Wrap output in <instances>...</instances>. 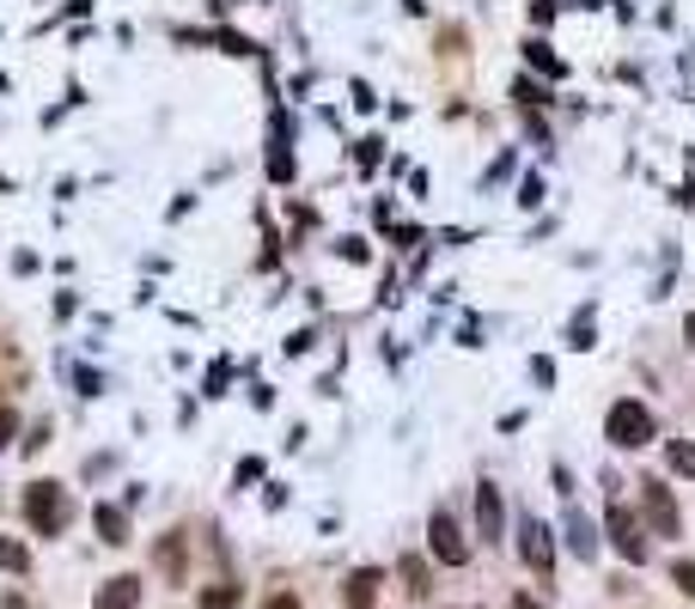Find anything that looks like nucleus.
Here are the masks:
<instances>
[{
  "label": "nucleus",
  "mask_w": 695,
  "mask_h": 609,
  "mask_svg": "<svg viewBox=\"0 0 695 609\" xmlns=\"http://www.w3.org/2000/svg\"><path fill=\"white\" fill-rule=\"evenodd\" d=\"M348 609H372V598H379V567H360V573H348Z\"/></svg>",
  "instance_id": "nucleus-9"
},
{
  "label": "nucleus",
  "mask_w": 695,
  "mask_h": 609,
  "mask_svg": "<svg viewBox=\"0 0 695 609\" xmlns=\"http://www.w3.org/2000/svg\"><path fill=\"white\" fill-rule=\"evenodd\" d=\"M604 524H610V542H616V554H623V561H635V567L647 561V530H640L635 512L610 500V518H604Z\"/></svg>",
  "instance_id": "nucleus-3"
},
{
  "label": "nucleus",
  "mask_w": 695,
  "mask_h": 609,
  "mask_svg": "<svg viewBox=\"0 0 695 609\" xmlns=\"http://www.w3.org/2000/svg\"><path fill=\"white\" fill-rule=\"evenodd\" d=\"M665 463H672L677 475H695V445L689 439H672V445H665Z\"/></svg>",
  "instance_id": "nucleus-14"
},
{
  "label": "nucleus",
  "mask_w": 695,
  "mask_h": 609,
  "mask_svg": "<svg viewBox=\"0 0 695 609\" xmlns=\"http://www.w3.org/2000/svg\"><path fill=\"white\" fill-rule=\"evenodd\" d=\"M92 524H98V542H110V549H123V542H128V512L123 507H98Z\"/></svg>",
  "instance_id": "nucleus-10"
},
{
  "label": "nucleus",
  "mask_w": 695,
  "mask_h": 609,
  "mask_svg": "<svg viewBox=\"0 0 695 609\" xmlns=\"http://www.w3.org/2000/svg\"><path fill=\"white\" fill-rule=\"evenodd\" d=\"M640 494H647V518H653V530H659V537H677V524H684V518H677L672 488H665L659 475H647V482H640Z\"/></svg>",
  "instance_id": "nucleus-5"
},
{
  "label": "nucleus",
  "mask_w": 695,
  "mask_h": 609,
  "mask_svg": "<svg viewBox=\"0 0 695 609\" xmlns=\"http://www.w3.org/2000/svg\"><path fill=\"white\" fill-rule=\"evenodd\" d=\"M512 98H519V104H549V98H544V86H537V80H512Z\"/></svg>",
  "instance_id": "nucleus-20"
},
{
  "label": "nucleus",
  "mask_w": 695,
  "mask_h": 609,
  "mask_svg": "<svg viewBox=\"0 0 695 609\" xmlns=\"http://www.w3.org/2000/svg\"><path fill=\"white\" fill-rule=\"evenodd\" d=\"M379 159H384V140H360V147H354V165H360V171H379Z\"/></svg>",
  "instance_id": "nucleus-16"
},
{
  "label": "nucleus",
  "mask_w": 695,
  "mask_h": 609,
  "mask_svg": "<svg viewBox=\"0 0 695 609\" xmlns=\"http://www.w3.org/2000/svg\"><path fill=\"white\" fill-rule=\"evenodd\" d=\"M672 586L684 591V598H695V561H677L672 567Z\"/></svg>",
  "instance_id": "nucleus-18"
},
{
  "label": "nucleus",
  "mask_w": 695,
  "mask_h": 609,
  "mask_svg": "<svg viewBox=\"0 0 695 609\" xmlns=\"http://www.w3.org/2000/svg\"><path fill=\"white\" fill-rule=\"evenodd\" d=\"M268 177H281V184L293 177V159H287V153H275V159H268Z\"/></svg>",
  "instance_id": "nucleus-23"
},
{
  "label": "nucleus",
  "mask_w": 695,
  "mask_h": 609,
  "mask_svg": "<svg viewBox=\"0 0 695 609\" xmlns=\"http://www.w3.org/2000/svg\"><path fill=\"white\" fill-rule=\"evenodd\" d=\"M568 549L579 554V561H591V554H598V530H591V524H586V518H579V512L568 518Z\"/></svg>",
  "instance_id": "nucleus-12"
},
{
  "label": "nucleus",
  "mask_w": 695,
  "mask_h": 609,
  "mask_svg": "<svg viewBox=\"0 0 695 609\" xmlns=\"http://www.w3.org/2000/svg\"><path fill=\"white\" fill-rule=\"evenodd\" d=\"M428 542H433V561H446V567L470 561V542H463V530H458L452 512H433L428 518Z\"/></svg>",
  "instance_id": "nucleus-4"
},
{
  "label": "nucleus",
  "mask_w": 695,
  "mask_h": 609,
  "mask_svg": "<svg viewBox=\"0 0 695 609\" xmlns=\"http://www.w3.org/2000/svg\"><path fill=\"white\" fill-rule=\"evenodd\" d=\"M25 518H31L37 537H61L68 518H74L68 488H61V482H31V488H25Z\"/></svg>",
  "instance_id": "nucleus-1"
},
{
  "label": "nucleus",
  "mask_w": 695,
  "mask_h": 609,
  "mask_svg": "<svg viewBox=\"0 0 695 609\" xmlns=\"http://www.w3.org/2000/svg\"><path fill=\"white\" fill-rule=\"evenodd\" d=\"M525 61H531L537 73H549V80H561V73H568V61H561L556 49L544 43V37H531V43H525Z\"/></svg>",
  "instance_id": "nucleus-11"
},
{
  "label": "nucleus",
  "mask_w": 695,
  "mask_h": 609,
  "mask_svg": "<svg viewBox=\"0 0 695 609\" xmlns=\"http://www.w3.org/2000/svg\"><path fill=\"white\" fill-rule=\"evenodd\" d=\"M202 609H238V586H208L202 591Z\"/></svg>",
  "instance_id": "nucleus-17"
},
{
  "label": "nucleus",
  "mask_w": 695,
  "mask_h": 609,
  "mask_svg": "<svg viewBox=\"0 0 695 609\" xmlns=\"http://www.w3.org/2000/svg\"><path fill=\"white\" fill-rule=\"evenodd\" d=\"M519 549H525V561H531L537 573L556 567V537H549V524H537V518H525V524H519Z\"/></svg>",
  "instance_id": "nucleus-7"
},
{
  "label": "nucleus",
  "mask_w": 695,
  "mask_h": 609,
  "mask_svg": "<svg viewBox=\"0 0 695 609\" xmlns=\"http://www.w3.org/2000/svg\"><path fill=\"white\" fill-rule=\"evenodd\" d=\"M403 586H409V598H428V561H415V554H403Z\"/></svg>",
  "instance_id": "nucleus-13"
},
{
  "label": "nucleus",
  "mask_w": 695,
  "mask_h": 609,
  "mask_svg": "<svg viewBox=\"0 0 695 609\" xmlns=\"http://www.w3.org/2000/svg\"><path fill=\"white\" fill-rule=\"evenodd\" d=\"M12 439H19V414H12V409H0V451H7Z\"/></svg>",
  "instance_id": "nucleus-21"
},
{
  "label": "nucleus",
  "mask_w": 695,
  "mask_h": 609,
  "mask_svg": "<svg viewBox=\"0 0 695 609\" xmlns=\"http://www.w3.org/2000/svg\"><path fill=\"white\" fill-rule=\"evenodd\" d=\"M0 567H7V573H25V567H31V549L12 542V537H0Z\"/></svg>",
  "instance_id": "nucleus-15"
},
{
  "label": "nucleus",
  "mask_w": 695,
  "mask_h": 609,
  "mask_svg": "<svg viewBox=\"0 0 695 609\" xmlns=\"http://www.w3.org/2000/svg\"><path fill=\"white\" fill-rule=\"evenodd\" d=\"M684 335H689V347H695V317H689V323H684Z\"/></svg>",
  "instance_id": "nucleus-26"
},
{
  "label": "nucleus",
  "mask_w": 695,
  "mask_h": 609,
  "mask_svg": "<svg viewBox=\"0 0 695 609\" xmlns=\"http://www.w3.org/2000/svg\"><path fill=\"white\" fill-rule=\"evenodd\" d=\"M159 567H165V573H177V567H184V542H159Z\"/></svg>",
  "instance_id": "nucleus-19"
},
{
  "label": "nucleus",
  "mask_w": 695,
  "mask_h": 609,
  "mask_svg": "<svg viewBox=\"0 0 695 609\" xmlns=\"http://www.w3.org/2000/svg\"><path fill=\"white\" fill-rule=\"evenodd\" d=\"M476 530H482V542H500V537H507V507H500V488H495V482L476 488Z\"/></svg>",
  "instance_id": "nucleus-6"
},
{
  "label": "nucleus",
  "mask_w": 695,
  "mask_h": 609,
  "mask_svg": "<svg viewBox=\"0 0 695 609\" xmlns=\"http://www.w3.org/2000/svg\"><path fill=\"white\" fill-rule=\"evenodd\" d=\"M263 609H300V598H293V591H281V598H268Z\"/></svg>",
  "instance_id": "nucleus-24"
},
{
  "label": "nucleus",
  "mask_w": 695,
  "mask_h": 609,
  "mask_svg": "<svg viewBox=\"0 0 695 609\" xmlns=\"http://www.w3.org/2000/svg\"><path fill=\"white\" fill-rule=\"evenodd\" d=\"M604 433H610V445L640 451L653 439V409L635 403V396H623V403H610V414H604Z\"/></svg>",
  "instance_id": "nucleus-2"
},
{
  "label": "nucleus",
  "mask_w": 695,
  "mask_h": 609,
  "mask_svg": "<svg viewBox=\"0 0 695 609\" xmlns=\"http://www.w3.org/2000/svg\"><path fill=\"white\" fill-rule=\"evenodd\" d=\"M512 609H544V603H537V598H512Z\"/></svg>",
  "instance_id": "nucleus-25"
},
{
  "label": "nucleus",
  "mask_w": 695,
  "mask_h": 609,
  "mask_svg": "<svg viewBox=\"0 0 695 609\" xmlns=\"http://www.w3.org/2000/svg\"><path fill=\"white\" fill-rule=\"evenodd\" d=\"M568 347H591V317H579V323H574V335H568Z\"/></svg>",
  "instance_id": "nucleus-22"
},
{
  "label": "nucleus",
  "mask_w": 695,
  "mask_h": 609,
  "mask_svg": "<svg viewBox=\"0 0 695 609\" xmlns=\"http://www.w3.org/2000/svg\"><path fill=\"white\" fill-rule=\"evenodd\" d=\"M92 609H140V579H128V573L105 579V586H98V598H92Z\"/></svg>",
  "instance_id": "nucleus-8"
}]
</instances>
